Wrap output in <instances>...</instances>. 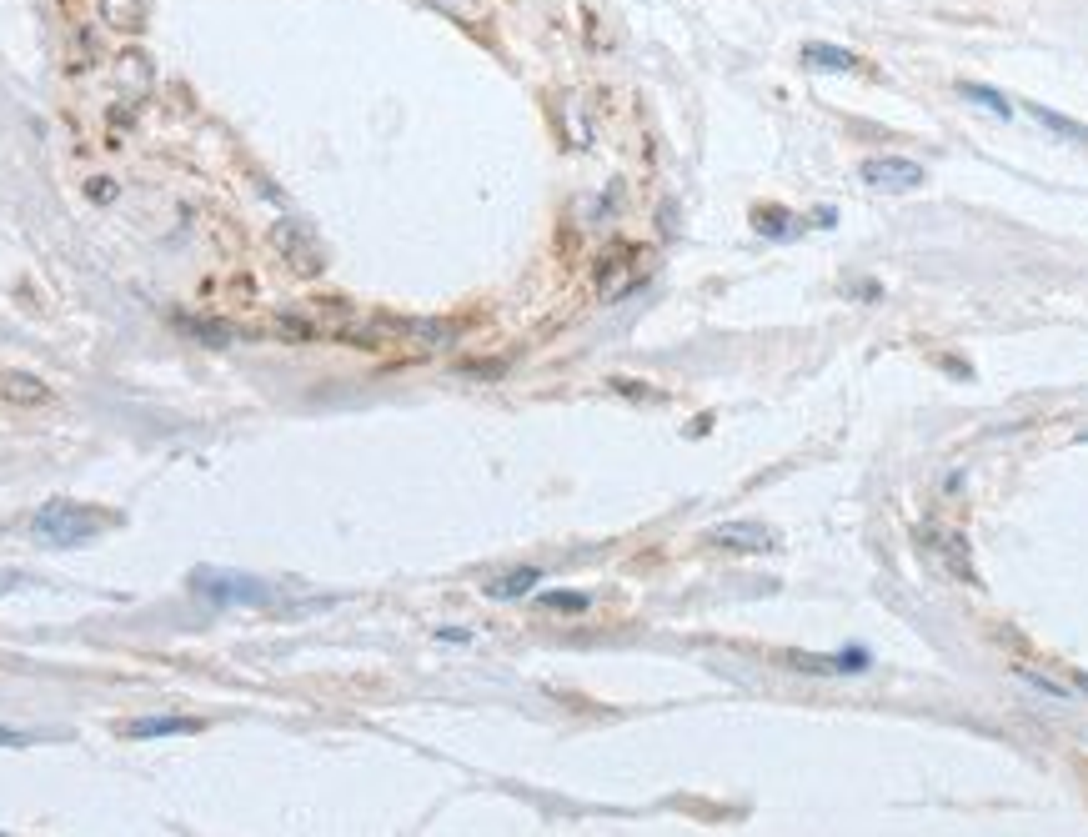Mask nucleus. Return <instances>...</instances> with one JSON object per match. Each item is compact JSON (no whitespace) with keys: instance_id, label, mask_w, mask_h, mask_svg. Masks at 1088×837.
I'll list each match as a JSON object with an SVG mask.
<instances>
[{"instance_id":"obj_1","label":"nucleus","mask_w":1088,"mask_h":837,"mask_svg":"<svg viewBox=\"0 0 1088 837\" xmlns=\"http://www.w3.org/2000/svg\"><path fill=\"white\" fill-rule=\"evenodd\" d=\"M31 527H36V537L51 542V547H81V542H91V537L106 527V517L86 512L81 502L56 497V502H46V507L31 517Z\"/></svg>"},{"instance_id":"obj_2","label":"nucleus","mask_w":1088,"mask_h":837,"mask_svg":"<svg viewBox=\"0 0 1088 837\" xmlns=\"http://www.w3.org/2000/svg\"><path fill=\"white\" fill-rule=\"evenodd\" d=\"M191 587H196L206 602H216V607H266V602L276 597L271 582L246 577V572H216V567H196V572H191Z\"/></svg>"},{"instance_id":"obj_3","label":"nucleus","mask_w":1088,"mask_h":837,"mask_svg":"<svg viewBox=\"0 0 1088 837\" xmlns=\"http://www.w3.org/2000/svg\"><path fill=\"white\" fill-rule=\"evenodd\" d=\"M923 547H928V557L943 567L948 582H958V587H973V582H978V567H973V547H968V537L943 532V527H928V532H923Z\"/></svg>"},{"instance_id":"obj_4","label":"nucleus","mask_w":1088,"mask_h":837,"mask_svg":"<svg viewBox=\"0 0 1088 837\" xmlns=\"http://www.w3.org/2000/svg\"><path fill=\"white\" fill-rule=\"evenodd\" d=\"M858 176L868 186H878V191H918L928 181V171L918 161H908V156H868Z\"/></svg>"},{"instance_id":"obj_5","label":"nucleus","mask_w":1088,"mask_h":837,"mask_svg":"<svg viewBox=\"0 0 1088 837\" xmlns=\"http://www.w3.org/2000/svg\"><path fill=\"white\" fill-rule=\"evenodd\" d=\"M707 542L728 547V552H768V547H778V532L763 527V522H722V527L707 532Z\"/></svg>"},{"instance_id":"obj_6","label":"nucleus","mask_w":1088,"mask_h":837,"mask_svg":"<svg viewBox=\"0 0 1088 837\" xmlns=\"http://www.w3.org/2000/svg\"><path fill=\"white\" fill-rule=\"evenodd\" d=\"M0 401L6 406H46L51 401V386L31 371H0Z\"/></svg>"},{"instance_id":"obj_7","label":"nucleus","mask_w":1088,"mask_h":837,"mask_svg":"<svg viewBox=\"0 0 1088 837\" xmlns=\"http://www.w3.org/2000/svg\"><path fill=\"white\" fill-rule=\"evenodd\" d=\"M783 662H788V667H803V672H863L873 657H868L863 647H848V652H838V657H808V652H788Z\"/></svg>"},{"instance_id":"obj_8","label":"nucleus","mask_w":1088,"mask_h":837,"mask_svg":"<svg viewBox=\"0 0 1088 837\" xmlns=\"http://www.w3.org/2000/svg\"><path fill=\"white\" fill-rule=\"evenodd\" d=\"M131 742H151V737H186V732H201L196 717H136L121 727Z\"/></svg>"},{"instance_id":"obj_9","label":"nucleus","mask_w":1088,"mask_h":837,"mask_svg":"<svg viewBox=\"0 0 1088 837\" xmlns=\"http://www.w3.org/2000/svg\"><path fill=\"white\" fill-rule=\"evenodd\" d=\"M632 281H637V271L627 266V251H617V256H607L602 271H597V296H602V301H617Z\"/></svg>"},{"instance_id":"obj_10","label":"nucleus","mask_w":1088,"mask_h":837,"mask_svg":"<svg viewBox=\"0 0 1088 837\" xmlns=\"http://www.w3.org/2000/svg\"><path fill=\"white\" fill-rule=\"evenodd\" d=\"M537 582H542V572H537V567H517V572H502V577H492L482 592H487L492 602H512V597H527Z\"/></svg>"},{"instance_id":"obj_11","label":"nucleus","mask_w":1088,"mask_h":837,"mask_svg":"<svg viewBox=\"0 0 1088 837\" xmlns=\"http://www.w3.org/2000/svg\"><path fill=\"white\" fill-rule=\"evenodd\" d=\"M176 326H181V331H191V336H201L206 346H231V341H241V326H231V321H206V316H176Z\"/></svg>"},{"instance_id":"obj_12","label":"nucleus","mask_w":1088,"mask_h":837,"mask_svg":"<svg viewBox=\"0 0 1088 837\" xmlns=\"http://www.w3.org/2000/svg\"><path fill=\"white\" fill-rule=\"evenodd\" d=\"M803 61L818 66V71H858V56L843 51V46H828V41H808V46H803Z\"/></svg>"},{"instance_id":"obj_13","label":"nucleus","mask_w":1088,"mask_h":837,"mask_svg":"<svg viewBox=\"0 0 1088 837\" xmlns=\"http://www.w3.org/2000/svg\"><path fill=\"white\" fill-rule=\"evenodd\" d=\"M1028 116L1038 121V126H1048L1053 136H1063V141H1078V146H1088V126L1083 121H1073V116H1058V111H1048V106H1038V101H1028Z\"/></svg>"},{"instance_id":"obj_14","label":"nucleus","mask_w":1088,"mask_h":837,"mask_svg":"<svg viewBox=\"0 0 1088 837\" xmlns=\"http://www.w3.org/2000/svg\"><path fill=\"white\" fill-rule=\"evenodd\" d=\"M101 21L116 31H141L146 26V0H101Z\"/></svg>"},{"instance_id":"obj_15","label":"nucleus","mask_w":1088,"mask_h":837,"mask_svg":"<svg viewBox=\"0 0 1088 837\" xmlns=\"http://www.w3.org/2000/svg\"><path fill=\"white\" fill-rule=\"evenodd\" d=\"M281 246H286V256H291V266H296L301 276H316V271H321V246L301 241V231H296V226H286V231H281Z\"/></svg>"},{"instance_id":"obj_16","label":"nucleus","mask_w":1088,"mask_h":837,"mask_svg":"<svg viewBox=\"0 0 1088 837\" xmlns=\"http://www.w3.org/2000/svg\"><path fill=\"white\" fill-rule=\"evenodd\" d=\"M958 96H963V101H973V106H983V111H993L998 121H1008V116H1013V106H1008V96H998L993 86H978V81H963V86H958Z\"/></svg>"},{"instance_id":"obj_17","label":"nucleus","mask_w":1088,"mask_h":837,"mask_svg":"<svg viewBox=\"0 0 1088 837\" xmlns=\"http://www.w3.org/2000/svg\"><path fill=\"white\" fill-rule=\"evenodd\" d=\"M271 336H281V341H296V346H301V341H316V336H321V326H316V321H306V316H276V321H271Z\"/></svg>"},{"instance_id":"obj_18","label":"nucleus","mask_w":1088,"mask_h":837,"mask_svg":"<svg viewBox=\"0 0 1088 837\" xmlns=\"http://www.w3.org/2000/svg\"><path fill=\"white\" fill-rule=\"evenodd\" d=\"M788 221H793V216H788L783 206H758V211H753V226H758L763 236H793Z\"/></svg>"},{"instance_id":"obj_19","label":"nucleus","mask_w":1088,"mask_h":837,"mask_svg":"<svg viewBox=\"0 0 1088 837\" xmlns=\"http://www.w3.org/2000/svg\"><path fill=\"white\" fill-rule=\"evenodd\" d=\"M542 607H552V612H587V597L582 592H542Z\"/></svg>"},{"instance_id":"obj_20","label":"nucleus","mask_w":1088,"mask_h":837,"mask_svg":"<svg viewBox=\"0 0 1088 837\" xmlns=\"http://www.w3.org/2000/svg\"><path fill=\"white\" fill-rule=\"evenodd\" d=\"M1023 682H1028V687H1038V692H1043V697H1053V702H1068V687H1058L1053 677H1038V672H1023Z\"/></svg>"},{"instance_id":"obj_21","label":"nucleus","mask_w":1088,"mask_h":837,"mask_svg":"<svg viewBox=\"0 0 1088 837\" xmlns=\"http://www.w3.org/2000/svg\"><path fill=\"white\" fill-rule=\"evenodd\" d=\"M0 747H31V737H26V732H11V727H0Z\"/></svg>"},{"instance_id":"obj_22","label":"nucleus","mask_w":1088,"mask_h":837,"mask_svg":"<svg viewBox=\"0 0 1088 837\" xmlns=\"http://www.w3.org/2000/svg\"><path fill=\"white\" fill-rule=\"evenodd\" d=\"M91 196H96V201H111V186H106V176H96V186H91Z\"/></svg>"},{"instance_id":"obj_23","label":"nucleus","mask_w":1088,"mask_h":837,"mask_svg":"<svg viewBox=\"0 0 1088 837\" xmlns=\"http://www.w3.org/2000/svg\"><path fill=\"white\" fill-rule=\"evenodd\" d=\"M437 637H442V642H467V632H462V627H442Z\"/></svg>"},{"instance_id":"obj_24","label":"nucleus","mask_w":1088,"mask_h":837,"mask_svg":"<svg viewBox=\"0 0 1088 837\" xmlns=\"http://www.w3.org/2000/svg\"><path fill=\"white\" fill-rule=\"evenodd\" d=\"M1078 687H1083V692H1088V672H1078Z\"/></svg>"}]
</instances>
